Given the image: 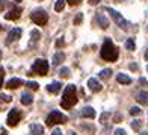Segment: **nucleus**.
<instances>
[{
	"instance_id": "f257e3e1",
	"label": "nucleus",
	"mask_w": 148,
	"mask_h": 135,
	"mask_svg": "<svg viewBox=\"0 0 148 135\" xmlns=\"http://www.w3.org/2000/svg\"><path fill=\"white\" fill-rule=\"evenodd\" d=\"M77 103V93H76V85H66L64 94H62V100H60V106L64 109H71V108Z\"/></svg>"
},
{
	"instance_id": "f03ea898",
	"label": "nucleus",
	"mask_w": 148,
	"mask_h": 135,
	"mask_svg": "<svg viewBox=\"0 0 148 135\" xmlns=\"http://www.w3.org/2000/svg\"><path fill=\"white\" fill-rule=\"evenodd\" d=\"M100 55H101V58L104 61H110V62H113V61L118 59V47L113 44L109 38H106L103 46H101V52H100Z\"/></svg>"
},
{
	"instance_id": "7ed1b4c3",
	"label": "nucleus",
	"mask_w": 148,
	"mask_h": 135,
	"mask_svg": "<svg viewBox=\"0 0 148 135\" xmlns=\"http://www.w3.org/2000/svg\"><path fill=\"white\" fill-rule=\"evenodd\" d=\"M66 121H68V117H66L65 114H62L60 111L53 109L49 114V117L45 118V125L50 127V126H55V125H59V123H66Z\"/></svg>"
},
{
	"instance_id": "20e7f679",
	"label": "nucleus",
	"mask_w": 148,
	"mask_h": 135,
	"mask_svg": "<svg viewBox=\"0 0 148 135\" xmlns=\"http://www.w3.org/2000/svg\"><path fill=\"white\" fill-rule=\"evenodd\" d=\"M106 11L110 14V17L113 18V21L116 23V26H118V28H121L123 30H129V21H127V20H125L123 15H121L118 11L112 9V8H106Z\"/></svg>"
},
{
	"instance_id": "39448f33",
	"label": "nucleus",
	"mask_w": 148,
	"mask_h": 135,
	"mask_svg": "<svg viewBox=\"0 0 148 135\" xmlns=\"http://www.w3.org/2000/svg\"><path fill=\"white\" fill-rule=\"evenodd\" d=\"M30 18H32V21L38 24V26H45L47 21H49V14L44 11V9H35L30 14Z\"/></svg>"
},
{
	"instance_id": "423d86ee",
	"label": "nucleus",
	"mask_w": 148,
	"mask_h": 135,
	"mask_svg": "<svg viewBox=\"0 0 148 135\" xmlns=\"http://www.w3.org/2000/svg\"><path fill=\"white\" fill-rule=\"evenodd\" d=\"M49 71V62L45 59H36L32 65V73H35L38 76H45Z\"/></svg>"
},
{
	"instance_id": "0eeeda50",
	"label": "nucleus",
	"mask_w": 148,
	"mask_h": 135,
	"mask_svg": "<svg viewBox=\"0 0 148 135\" xmlns=\"http://www.w3.org/2000/svg\"><path fill=\"white\" fill-rule=\"evenodd\" d=\"M20 120H21V112H20L17 108H14V109H11L9 114H8V118H6V123H8V126L14 127L20 123Z\"/></svg>"
},
{
	"instance_id": "6e6552de",
	"label": "nucleus",
	"mask_w": 148,
	"mask_h": 135,
	"mask_svg": "<svg viewBox=\"0 0 148 135\" xmlns=\"http://www.w3.org/2000/svg\"><path fill=\"white\" fill-rule=\"evenodd\" d=\"M21 33H23V32H21V29H20V28H14L12 30H9L8 37H6V44H11V43L17 41V39H20Z\"/></svg>"
},
{
	"instance_id": "1a4fd4ad",
	"label": "nucleus",
	"mask_w": 148,
	"mask_h": 135,
	"mask_svg": "<svg viewBox=\"0 0 148 135\" xmlns=\"http://www.w3.org/2000/svg\"><path fill=\"white\" fill-rule=\"evenodd\" d=\"M21 12H23V9L20 8V6H14L8 14H5V18L6 20H18L20 15H21Z\"/></svg>"
},
{
	"instance_id": "9d476101",
	"label": "nucleus",
	"mask_w": 148,
	"mask_h": 135,
	"mask_svg": "<svg viewBox=\"0 0 148 135\" xmlns=\"http://www.w3.org/2000/svg\"><path fill=\"white\" fill-rule=\"evenodd\" d=\"M88 87H89V90L92 91V93H98V91H101V84L98 82L97 79H94V78H91L89 80H88Z\"/></svg>"
},
{
	"instance_id": "9b49d317",
	"label": "nucleus",
	"mask_w": 148,
	"mask_h": 135,
	"mask_svg": "<svg viewBox=\"0 0 148 135\" xmlns=\"http://www.w3.org/2000/svg\"><path fill=\"white\" fill-rule=\"evenodd\" d=\"M97 114H95V111H94V108H91V106H85L82 111H80V117H83V118H94Z\"/></svg>"
},
{
	"instance_id": "f8f14e48",
	"label": "nucleus",
	"mask_w": 148,
	"mask_h": 135,
	"mask_svg": "<svg viewBox=\"0 0 148 135\" xmlns=\"http://www.w3.org/2000/svg\"><path fill=\"white\" fill-rule=\"evenodd\" d=\"M21 85H23V80L18 79V78H12V79H9L8 82H6V87H8L9 90H15V88H18V87H21Z\"/></svg>"
},
{
	"instance_id": "ddd939ff",
	"label": "nucleus",
	"mask_w": 148,
	"mask_h": 135,
	"mask_svg": "<svg viewBox=\"0 0 148 135\" xmlns=\"http://www.w3.org/2000/svg\"><path fill=\"white\" fill-rule=\"evenodd\" d=\"M95 20L98 21V26H100L101 29H107V28H109V20H107L103 14H97Z\"/></svg>"
},
{
	"instance_id": "4468645a",
	"label": "nucleus",
	"mask_w": 148,
	"mask_h": 135,
	"mask_svg": "<svg viewBox=\"0 0 148 135\" xmlns=\"http://www.w3.org/2000/svg\"><path fill=\"white\" fill-rule=\"evenodd\" d=\"M60 88H62V84H60V82H51V84L47 85V91L51 93V94L59 93V91H60Z\"/></svg>"
},
{
	"instance_id": "2eb2a0df",
	"label": "nucleus",
	"mask_w": 148,
	"mask_h": 135,
	"mask_svg": "<svg viewBox=\"0 0 148 135\" xmlns=\"http://www.w3.org/2000/svg\"><path fill=\"white\" fill-rule=\"evenodd\" d=\"M44 134V127L38 123H32L30 125V135H42Z\"/></svg>"
},
{
	"instance_id": "dca6fc26",
	"label": "nucleus",
	"mask_w": 148,
	"mask_h": 135,
	"mask_svg": "<svg viewBox=\"0 0 148 135\" xmlns=\"http://www.w3.org/2000/svg\"><path fill=\"white\" fill-rule=\"evenodd\" d=\"M64 59H65V53L64 52H56L55 55H53L51 62H53V65H59L60 62H64Z\"/></svg>"
},
{
	"instance_id": "f3484780",
	"label": "nucleus",
	"mask_w": 148,
	"mask_h": 135,
	"mask_svg": "<svg viewBox=\"0 0 148 135\" xmlns=\"http://www.w3.org/2000/svg\"><path fill=\"white\" fill-rule=\"evenodd\" d=\"M116 80H118L119 84H123V85L132 84V78L127 76V75H124V73H119V75H116Z\"/></svg>"
},
{
	"instance_id": "a211bd4d",
	"label": "nucleus",
	"mask_w": 148,
	"mask_h": 135,
	"mask_svg": "<svg viewBox=\"0 0 148 135\" xmlns=\"http://www.w3.org/2000/svg\"><path fill=\"white\" fill-rule=\"evenodd\" d=\"M39 38H41V33H39V30L33 29V30L30 32V47L35 46V43L39 41Z\"/></svg>"
},
{
	"instance_id": "6ab92c4d",
	"label": "nucleus",
	"mask_w": 148,
	"mask_h": 135,
	"mask_svg": "<svg viewBox=\"0 0 148 135\" xmlns=\"http://www.w3.org/2000/svg\"><path fill=\"white\" fill-rule=\"evenodd\" d=\"M32 102H33L32 94H29V93H23V94H21V103H23V105L29 106V105H32Z\"/></svg>"
},
{
	"instance_id": "aec40b11",
	"label": "nucleus",
	"mask_w": 148,
	"mask_h": 135,
	"mask_svg": "<svg viewBox=\"0 0 148 135\" xmlns=\"http://www.w3.org/2000/svg\"><path fill=\"white\" fill-rule=\"evenodd\" d=\"M138 102L140 105H148V93L147 91H140L138 94Z\"/></svg>"
},
{
	"instance_id": "412c9836",
	"label": "nucleus",
	"mask_w": 148,
	"mask_h": 135,
	"mask_svg": "<svg viewBox=\"0 0 148 135\" xmlns=\"http://www.w3.org/2000/svg\"><path fill=\"white\" fill-rule=\"evenodd\" d=\"M110 75H112V70H110V69H104V70H101V71L98 73V78L103 79V80H106V79H109Z\"/></svg>"
},
{
	"instance_id": "4be33fe9",
	"label": "nucleus",
	"mask_w": 148,
	"mask_h": 135,
	"mask_svg": "<svg viewBox=\"0 0 148 135\" xmlns=\"http://www.w3.org/2000/svg\"><path fill=\"white\" fill-rule=\"evenodd\" d=\"M64 8H65V0H56L55 9H56L58 12H60V11H64Z\"/></svg>"
},
{
	"instance_id": "5701e85b",
	"label": "nucleus",
	"mask_w": 148,
	"mask_h": 135,
	"mask_svg": "<svg viewBox=\"0 0 148 135\" xmlns=\"http://www.w3.org/2000/svg\"><path fill=\"white\" fill-rule=\"evenodd\" d=\"M140 127H142V121L140 120H133L132 121V129L133 131H140Z\"/></svg>"
},
{
	"instance_id": "b1692460",
	"label": "nucleus",
	"mask_w": 148,
	"mask_h": 135,
	"mask_svg": "<svg viewBox=\"0 0 148 135\" xmlns=\"http://www.w3.org/2000/svg\"><path fill=\"white\" fill-rule=\"evenodd\" d=\"M125 47H127V50H130V52L134 50V41H133L132 38H129V39L125 41Z\"/></svg>"
},
{
	"instance_id": "393cba45",
	"label": "nucleus",
	"mask_w": 148,
	"mask_h": 135,
	"mask_svg": "<svg viewBox=\"0 0 148 135\" xmlns=\"http://www.w3.org/2000/svg\"><path fill=\"white\" fill-rule=\"evenodd\" d=\"M59 76H60V78H68V76H70V69H66V67H64V69H60V71H59Z\"/></svg>"
},
{
	"instance_id": "a878e982",
	"label": "nucleus",
	"mask_w": 148,
	"mask_h": 135,
	"mask_svg": "<svg viewBox=\"0 0 148 135\" xmlns=\"http://www.w3.org/2000/svg\"><path fill=\"white\" fill-rule=\"evenodd\" d=\"M140 112H142V111H140V108H138V106H132L130 108V114H132V116H139Z\"/></svg>"
},
{
	"instance_id": "bb28decb",
	"label": "nucleus",
	"mask_w": 148,
	"mask_h": 135,
	"mask_svg": "<svg viewBox=\"0 0 148 135\" xmlns=\"http://www.w3.org/2000/svg\"><path fill=\"white\" fill-rule=\"evenodd\" d=\"M26 85H27V87H29L30 90H33V91H36V90L39 88V85H38L36 82H27V84H26Z\"/></svg>"
},
{
	"instance_id": "cd10ccee",
	"label": "nucleus",
	"mask_w": 148,
	"mask_h": 135,
	"mask_svg": "<svg viewBox=\"0 0 148 135\" xmlns=\"http://www.w3.org/2000/svg\"><path fill=\"white\" fill-rule=\"evenodd\" d=\"M110 117V114L109 112H103L101 114V117H100V123H106V120Z\"/></svg>"
},
{
	"instance_id": "c85d7f7f",
	"label": "nucleus",
	"mask_w": 148,
	"mask_h": 135,
	"mask_svg": "<svg viewBox=\"0 0 148 135\" xmlns=\"http://www.w3.org/2000/svg\"><path fill=\"white\" fill-rule=\"evenodd\" d=\"M8 6V0H0V12H3Z\"/></svg>"
},
{
	"instance_id": "c756f323",
	"label": "nucleus",
	"mask_w": 148,
	"mask_h": 135,
	"mask_svg": "<svg viewBox=\"0 0 148 135\" xmlns=\"http://www.w3.org/2000/svg\"><path fill=\"white\" fill-rule=\"evenodd\" d=\"M82 20H83V14H77L76 18H74V24H80V23H82Z\"/></svg>"
},
{
	"instance_id": "7c9ffc66",
	"label": "nucleus",
	"mask_w": 148,
	"mask_h": 135,
	"mask_svg": "<svg viewBox=\"0 0 148 135\" xmlns=\"http://www.w3.org/2000/svg\"><path fill=\"white\" fill-rule=\"evenodd\" d=\"M0 99H2L3 100V102H11V100H12V97L11 96H8V94H0Z\"/></svg>"
},
{
	"instance_id": "2f4dec72",
	"label": "nucleus",
	"mask_w": 148,
	"mask_h": 135,
	"mask_svg": "<svg viewBox=\"0 0 148 135\" xmlns=\"http://www.w3.org/2000/svg\"><path fill=\"white\" fill-rule=\"evenodd\" d=\"M3 78H5V70L0 67V88H2V85H3Z\"/></svg>"
},
{
	"instance_id": "473e14b6",
	"label": "nucleus",
	"mask_w": 148,
	"mask_h": 135,
	"mask_svg": "<svg viewBox=\"0 0 148 135\" xmlns=\"http://www.w3.org/2000/svg\"><path fill=\"white\" fill-rule=\"evenodd\" d=\"M66 2H68L70 5H73V6H74V5H79L80 2H82V0H66Z\"/></svg>"
},
{
	"instance_id": "72a5a7b5",
	"label": "nucleus",
	"mask_w": 148,
	"mask_h": 135,
	"mask_svg": "<svg viewBox=\"0 0 148 135\" xmlns=\"http://www.w3.org/2000/svg\"><path fill=\"white\" fill-rule=\"evenodd\" d=\"M139 84H140V85H144V87H148L147 79H144V78H140V79H139Z\"/></svg>"
},
{
	"instance_id": "f704fd0d",
	"label": "nucleus",
	"mask_w": 148,
	"mask_h": 135,
	"mask_svg": "<svg viewBox=\"0 0 148 135\" xmlns=\"http://www.w3.org/2000/svg\"><path fill=\"white\" fill-rule=\"evenodd\" d=\"M115 135H127V134H125L124 129H116V131H115Z\"/></svg>"
},
{
	"instance_id": "c9c22d12",
	"label": "nucleus",
	"mask_w": 148,
	"mask_h": 135,
	"mask_svg": "<svg viewBox=\"0 0 148 135\" xmlns=\"http://www.w3.org/2000/svg\"><path fill=\"white\" fill-rule=\"evenodd\" d=\"M64 46V39L62 38H59L58 41H56V47H62Z\"/></svg>"
},
{
	"instance_id": "e433bc0d",
	"label": "nucleus",
	"mask_w": 148,
	"mask_h": 135,
	"mask_svg": "<svg viewBox=\"0 0 148 135\" xmlns=\"http://www.w3.org/2000/svg\"><path fill=\"white\" fill-rule=\"evenodd\" d=\"M51 135H62V131H60V129H58V127H56V129L53 131V134H51Z\"/></svg>"
},
{
	"instance_id": "4c0bfd02",
	"label": "nucleus",
	"mask_w": 148,
	"mask_h": 135,
	"mask_svg": "<svg viewBox=\"0 0 148 135\" xmlns=\"http://www.w3.org/2000/svg\"><path fill=\"white\" fill-rule=\"evenodd\" d=\"M130 70H134V71H136V70H138V65H136V64H130Z\"/></svg>"
},
{
	"instance_id": "58836bf2",
	"label": "nucleus",
	"mask_w": 148,
	"mask_h": 135,
	"mask_svg": "<svg viewBox=\"0 0 148 135\" xmlns=\"http://www.w3.org/2000/svg\"><path fill=\"white\" fill-rule=\"evenodd\" d=\"M89 3H91V5H98L100 0H89Z\"/></svg>"
},
{
	"instance_id": "ea45409f",
	"label": "nucleus",
	"mask_w": 148,
	"mask_h": 135,
	"mask_svg": "<svg viewBox=\"0 0 148 135\" xmlns=\"http://www.w3.org/2000/svg\"><path fill=\"white\" fill-rule=\"evenodd\" d=\"M121 120V116H119V114H116V116H115V121H119Z\"/></svg>"
},
{
	"instance_id": "a19ab883",
	"label": "nucleus",
	"mask_w": 148,
	"mask_h": 135,
	"mask_svg": "<svg viewBox=\"0 0 148 135\" xmlns=\"http://www.w3.org/2000/svg\"><path fill=\"white\" fill-rule=\"evenodd\" d=\"M144 58H145V59H148V49H147V50H145V53H144Z\"/></svg>"
},
{
	"instance_id": "79ce46f5",
	"label": "nucleus",
	"mask_w": 148,
	"mask_h": 135,
	"mask_svg": "<svg viewBox=\"0 0 148 135\" xmlns=\"http://www.w3.org/2000/svg\"><path fill=\"white\" fill-rule=\"evenodd\" d=\"M2 135H8V132H6V131H2Z\"/></svg>"
},
{
	"instance_id": "37998d69",
	"label": "nucleus",
	"mask_w": 148,
	"mask_h": 135,
	"mask_svg": "<svg viewBox=\"0 0 148 135\" xmlns=\"http://www.w3.org/2000/svg\"><path fill=\"white\" fill-rule=\"evenodd\" d=\"M140 135H148V132H140Z\"/></svg>"
},
{
	"instance_id": "c03bdc74",
	"label": "nucleus",
	"mask_w": 148,
	"mask_h": 135,
	"mask_svg": "<svg viewBox=\"0 0 148 135\" xmlns=\"http://www.w3.org/2000/svg\"><path fill=\"white\" fill-rule=\"evenodd\" d=\"M2 29H3V28H2V24H0V32H2Z\"/></svg>"
},
{
	"instance_id": "a18cd8bd",
	"label": "nucleus",
	"mask_w": 148,
	"mask_h": 135,
	"mask_svg": "<svg viewBox=\"0 0 148 135\" xmlns=\"http://www.w3.org/2000/svg\"><path fill=\"white\" fill-rule=\"evenodd\" d=\"M70 135H76V134H74V132H70Z\"/></svg>"
},
{
	"instance_id": "49530a36",
	"label": "nucleus",
	"mask_w": 148,
	"mask_h": 135,
	"mask_svg": "<svg viewBox=\"0 0 148 135\" xmlns=\"http://www.w3.org/2000/svg\"><path fill=\"white\" fill-rule=\"evenodd\" d=\"M0 58H2V50H0Z\"/></svg>"
},
{
	"instance_id": "de8ad7c7",
	"label": "nucleus",
	"mask_w": 148,
	"mask_h": 135,
	"mask_svg": "<svg viewBox=\"0 0 148 135\" xmlns=\"http://www.w3.org/2000/svg\"><path fill=\"white\" fill-rule=\"evenodd\" d=\"M15 2H21V0H15Z\"/></svg>"
},
{
	"instance_id": "09e8293b",
	"label": "nucleus",
	"mask_w": 148,
	"mask_h": 135,
	"mask_svg": "<svg viewBox=\"0 0 148 135\" xmlns=\"http://www.w3.org/2000/svg\"><path fill=\"white\" fill-rule=\"evenodd\" d=\"M147 71H148V65H147Z\"/></svg>"
}]
</instances>
